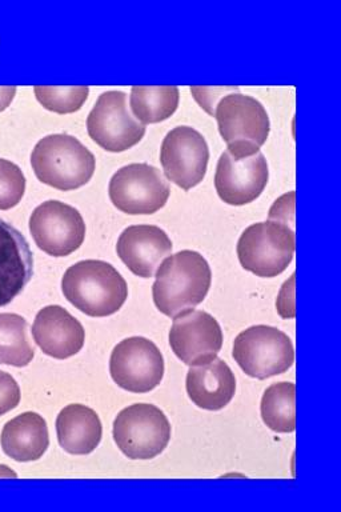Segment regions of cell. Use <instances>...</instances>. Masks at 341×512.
Returning <instances> with one entry per match:
<instances>
[{"instance_id":"8","label":"cell","mask_w":341,"mask_h":512,"mask_svg":"<svg viewBox=\"0 0 341 512\" xmlns=\"http://www.w3.org/2000/svg\"><path fill=\"white\" fill-rule=\"evenodd\" d=\"M108 194L124 214L151 215L166 206L171 190L159 168L148 163H132L112 175Z\"/></svg>"},{"instance_id":"30","label":"cell","mask_w":341,"mask_h":512,"mask_svg":"<svg viewBox=\"0 0 341 512\" xmlns=\"http://www.w3.org/2000/svg\"><path fill=\"white\" fill-rule=\"evenodd\" d=\"M16 95V87H0V112L11 106Z\"/></svg>"},{"instance_id":"25","label":"cell","mask_w":341,"mask_h":512,"mask_svg":"<svg viewBox=\"0 0 341 512\" xmlns=\"http://www.w3.org/2000/svg\"><path fill=\"white\" fill-rule=\"evenodd\" d=\"M26 192V176L19 166L7 159H0V210L18 206Z\"/></svg>"},{"instance_id":"23","label":"cell","mask_w":341,"mask_h":512,"mask_svg":"<svg viewBox=\"0 0 341 512\" xmlns=\"http://www.w3.org/2000/svg\"><path fill=\"white\" fill-rule=\"evenodd\" d=\"M27 320L18 314H0V363L26 367L35 350L27 336Z\"/></svg>"},{"instance_id":"22","label":"cell","mask_w":341,"mask_h":512,"mask_svg":"<svg viewBox=\"0 0 341 512\" xmlns=\"http://www.w3.org/2000/svg\"><path fill=\"white\" fill-rule=\"evenodd\" d=\"M296 386L291 382L272 384L262 398L263 422L272 431L288 434L296 430Z\"/></svg>"},{"instance_id":"21","label":"cell","mask_w":341,"mask_h":512,"mask_svg":"<svg viewBox=\"0 0 341 512\" xmlns=\"http://www.w3.org/2000/svg\"><path fill=\"white\" fill-rule=\"evenodd\" d=\"M180 91L176 86L131 88L130 106L135 118L146 124L163 122L178 110Z\"/></svg>"},{"instance_id":"7","label":"cell","mask_w":341,"mask_h":512,"mask_svg":"<svg viewBox=\"0 0 341 512\" xmlns=\"http://www.w3.org/2000/svg\"><path fill=\"white\" fill-rule=\"evenodd\" d=\"M232 355L244 374L260 380L284 374L295 362L294 344L288 335L264 324L240 332Z\"/></svg>"},{"instance_id":"1","label":"cell","mask_w":341,"mask_h":512,"mask_svg":"<svg viewBox=\"0 0 341 512\" xmlns=\"http://www.w3.org/2000/svg\"><path fill=\"white\" fill-rule=\"evenodd\" d=\"M211 283L207 259L196 251H180L168 256L156 272L152 286L155 306L162 314L176 318L203 303Z\"/></svg>"},{"instance_id":"28","label":"cell","mask_w":341,"mask_h":512,"mask_svg":"<svg viewBox=\"0 0 341 512\" xmlns=\"http://www.w3.org/2000/svg\"><path fill=\"white\" fill-rule=\"evenodd\" d=\"M295 274L283 284L282 291H280L278 302V311L280 316L284 319L295 318Z\"/></svg>"},{"instance_id":"2","label":"cell","mask_w":341,"mask_h":512,"mask_svg":"<svg viewBox=\"0 0 341 512\" xmlns=\"http://www.w3.org/2000/svg\"><path fill=\"white\" fill-rule=\"evenodd\" d=\"M62 291L68 302L92 318L118 312L128 298L126 280L112 264L82 260L64 272Z\"/></svg>"},{"instance_id":"9","label":"cell","mask_w":341,"mask_h":512,"mask_svg":"<svg viewBox=\"0 0 341 512\" xmlns=\"http://www.w3.org/2000/svg\"><path fill=\"white\" fill-rule=\"evenodd\" d=\"M87 131L96 144L110 152H123L146 135V126L132 115L126 92H103L87 118Z\"/></svg>"},{"instance_id":"10","label":"cell","mask_w":341,"mask_h":512,"mask_svg":"<svg viewBox=\"0 0 341 512\" xmlns=\"http://www.w3.org/2000/svg\"><path fill=\"white\" fill-rule=\"evenodd\" d=\"M110 372L123 390L146 394L162 383L164 359L158 346L143 336L124 339L112 351Z\"/></svg>"},{"instance_id":"11","label":"cell","mask_w":341,"mask_h":512,"mask_svg":"<svg viewBox=\"0 0 341 512\" xmlns=\"http://www.w3.org/2000/svg\"><path fill=\"white\" fill-rule=\"evenodd\" d=\"M30 232L40 250L62 258L82 246L86 223L75 207L60 200H47L32 212Z\"/></svg>"},{"instance_id":"13","label":"cell","mask_w":341,"mask_h":512,"mask_svg":"<svg viewBox=\"0 0 341 512\" xmlns=\"http://www.w3.org/2000/svg\"><path fill=\"white\" fill-rule=\"evenodd\" d=\"M270 178L266 156L224 151L218 160L215 188L224 203L244 206L258 199Z\"/></svg>"},{"instance_id":"29","label":"cell","mask_w":341,"mask_h":512,"mask_svg":"<svg viewBox=\"0 0 341 512\" xmlns=\"http://www.w3.org/2000/svg\"><path fill=\"white\" fill-rule=\"evenodd\" d=\"M294 207L295 191H291L290 194L283 195L282 198L276 200L270 211V219L287 224L288 216H290V219L294 220Z\"/></svg>"},{"instance_id":"6","label":"cell","mask_w":341,"mask_h":512,"mask_svg":"<svg viewBox=\"0 0 341 512\" xmlns=\"http://www.w3.org/2000/svg\"><path fill=\"white\" fill-rule=\"evenodd\" d=\"M114 439L128 459H154L170 443L171 423L154 404H132L116 416Z\"/></svg>"},{"instance_id":"4","label":"cell","mask_w":341,"mask_h":512,"mask_svg":"<svg viewBox=\"0 0 341 512\" xmlns=\"http://www.w3.org/2000/svg\"><path fill=\"white\" fill-rule=\"evenodd\" d=\"M296 250L294 228L278 220L251 224L240 235L239 262L260 278H275L287 270Z\"/></svg>"},{"instance_id":"20","label":"cell","mask_w":341,"mask_h":512,"mask_svg":"<svg viewBox=\"0 0 341 512\" xmlns=\"http://www.w3.org/2000/svg\"><path fill=\"white\" fill-rule=\"evenodd\" d=\"M4 454L16 462H34L50 446L47 422L36 412H24L6 423L2 431Z\"/></svg>"},{"instance_id":"3","label":"cell","mask_w":341,"mask_h":512,"mask_svg":"<svg viewBox=\"0 0 341 512\" xmlns=\"http://www.w3.org/2000/svg\"><path fill=\"white\" fill-rule=\"evenodd\" d=\"M31 166L40 182L56 190L72 191L90 182L96 159L75 136L52 134L36 143Z\"/></svg>"},{"instance_id":"19","label":"cell","mask_w":341,"mask_h":512,"mask_svg":"<svg viewBox=\"0 0 341 512\" xmlns=\"http://www.w3.org/2000/svg\"><path fill=\"white\" fill-rule=\"evenodd\" d=\"M60 447L71 455H87L102 440L103 427L99 415L83 404L64 407L56 419Z\"/></svg>"},{"instance_id":"17","label":"cell","mask_w":341,"mask_h":512,"mask_svg":"<svg viewBox=\"0 0 341 512\" xmlns=\"http://www.w3.org/2000/svg\"><path fill=\"white\" fill-rule=\"evenodd\" d=\"M34 256L22 232L0 219V307L7 306L30 283Z\"/></svg>"},{"instance_id":"26","label":"cell","mask_w":341,"mask_h":512,"mask_svg":"<svg viewBox=\"0 0 341 512\" xmlns=\"http://www.w3.org/2000/svg\"><path fill=\"white\" fill-rule=\"evenodd\" d=\"M20 388L8 372L0 370V416L18 407Z\"/></svg>"},{"instance_id":"18","label":"cell","mask_w":341,"mask_h":512,"mask_svg":"<svg viewBox=\"0 0 341 512\" xmlns=\"http://www.w3.org/2000/svg\"><path fill=\"white\" fill-rule=\"evenodd\" d=\"M187 394L196 406L208 411L223 410L231 403L236 392V378L223 359L194 366L188 370Z\"/></svg>"},{"instance_id":"24","label":"cell","mask_w":341,"mask_h":512,"mask_svg":"<svg viewBox=\"0 0 341 512\" xmlns=\"http://www.w3.org/2000/svg\"><path fill=\"white\" fill-rule=\"evenodd\" d=\"M36 99L48 111L72 114L86 103L90 88L86 87H34Z\"/></svg>"},{"instance_id":"16","label":"cell","mask_w":341,"mask_h":512,"mask_svg":"<svg viewBox=\"0 0 341 512\" xmlns=\"http://www.w3.org/2000/svg\"><path fill=\"white\" fill-rule=\"evenodd\" d=\"M32 336L44 354L62 360L78 354L86 342L82 323L60 306H47L38 312Z\"/></svg>"},{"instance_id":"27","label":"cell","mask_w":341,"mask_h":512,"mask_svg":"<svg viewBox=\"0 0 341 512\" xmlns=\"http://www.w3.org/2000/svg\"><path fill=\"white\" fill-rule=\"evenodd\" d=\"M238 91H240L239 87H191V92L194 94L196 102L212 116H214L218 100L222 96Z\"/></svg>"},{"instance_id":"15","label":"cell","mask_w":341,"mask_h":512,"mask_svg":"<svg viewBox=\"0 0 341 512\" xmlns=\"http://www.w3.org/2000/svg\"><path fill=\"white\" fill-rule=\"evenodd\" d=\"M116 252L132 274L148 279L155 275L163 259L171 255L172 242L162 228L138 224L120 234Z\"/></svg>"},{"instance_id":"14","label":"cell","mask_w":341,"mask_h":512,"mask_svg":"<svg viewBox=\"0 0 341 512\" xmlns=\"http://www.w3.org/2000/svg\"><path fill=\"white\" fill-rule=\"evenodd\" d=\"M174 319L170 344L184 364L202 366L218 358L223 347V331L214 316L206 311L190 310Z\"/></svg>"},{"instance_id":"5","label":"cell","mask_w":341,"mask_h":512,"mask_svg":"<svg viewBox=\"0 0 341 512\" xmlns=\"http://www.w3.org/2000/svg\"><path fill=\"white\" fill-rule=\"evenodd\" d=\"M220 135L234 154H255L270 135V116L254 96L231 92L220 99L214 114Z\"/></svg>"},{"instance_id":"12","label":"cell","mask_w":341,"mask_h":512,"mask_svg":"<svg viewBox=\"0 0 341 512\" xmlns=\"http://www.w3.org/2000/svg\"><path fill=\"white\" fill-rule=\"evenodd\" d=\"M210 147L206 138L196 128H172L163 139L160 162L164 174L183 190H191L206 176Z\"/></svg>"}]
</instances>
